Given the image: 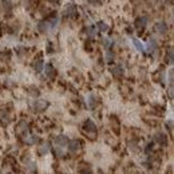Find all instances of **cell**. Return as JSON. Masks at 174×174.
Instances as JSON below:
<instances>
[{"instance_id":"cell-1","label":"cell","mask_w":174,"mask_h":174,"mask_svg":"<svg viewBox=\"0 0 174 174\" xmlns=\"http://www.w3.org/2000/svg\"><path fill=\"white\" fill-rule=\"evenodd\" d=\"M83 130L88 134V137H90V135H91V137H95L96 126H95V123H94V121H91V119H86L84 123H83Z\"/></svg>"},{"instance_id":"cell-2","label":"cell","mask_w":174,"mask_h":174,"mask_svg":"<svg viewBox=\"0 0 174 174\" xmlns=\"http://www.w3.org/2000/svg\"><path fill=\"white\" fill-rule=\"evenodd\" d=\"M63 15H64L66 17H71V19H74V17H76V15H78L76 7H75L74 4H67V5L64 7Z\"/></svg>"},{"instance_id":"cell-3","label":"cell","mask_w":174,"mask_h":174,"mask_svg":"<svg viewBox=\"0 0 174 174\" xmlns=\"http://www.w3.org/2000/svg\"><path fill=\"white\" fill-rule=\"evenodd\" d=\"M48 107V102L44 99H38L35 100L34 103H32V109L35 110V111H44V110Z\"/></svg>"},{"instance_id":"cell-4","label":"cell","mask_w":174,"mask_h":174,"mask_svg":"<svg viewBox=\"0 0 174 174\" xmlns=\"http://www.w3.org/2000/svg\"><path fill=\"white\" fill-rule=\"evenodd\" d=\"M82 147V142L78 141V139H72V141H68V151L70 153H76L79 151V149Z\"/></svg>"},{"instance_id":"cell-5","label":"cell","mask_w":174,"mask_h":174,"mask_svg":"<svg viewBox=\"0 0 174 174\" xmlns=\"http://www.w3.org/2000/svg\"><path fill=\"white\" fill-rule=\"evenodd\" d=\"M154 31H155L158 35H165L167 32V26H166L165 22H158L155 23L154 26Z\"/></svg>"},{"instance_id":"cell-6","label":"cell","mask_w":174,"mask_h":174,"mask_svg":"<svg viewBox=\"0 0 174 174\" xmlns=\"http://www.w3.org/2000/svg\"><path fill=\"white\" fill-rule=\"evenodd\" d=\"M146 24H147V17L146 16H141L138 17V19H135V23H134V26L137 30H143L145 27H146Z\"/></svg>"},{"instance_id":"cell-7","label":"cell","mask_w":174,"mask_h":174,"mask_svg":"<svg viewBox=\"0 0 174 174\" xmlns=\"http://www.w3.org/2000/svg\"><path fill=\"white\" fill-rule=\"evenodd\" d=\"M55 143L59 147H66L68 145V138L66 135H58L56 138H55Z\"/></svg>"},{"instance_id":"cell-8","label":"cell","mask_w":174,"mask_h":174,"mask_svg":"<svg viewBox=\"0 0 174 174\" xmlns=\"http://www.w3.org/2000/svg\"><path fill=\"white\" fill-rule=\"evenodd\" d=\"M27 131H28V125H27V122L22 121L19 125L16 126V133L19 135H26Z\"/></svg>"},{"instance_id":"cell-9","label":"cell","mask_w":174,"mask_h":174,"mask_svg":"<svg viewBox=\"0 0 174 174\" xmlns=\"http://www.w3.org/2000/svg\"><path fill=\"white\" fill-rule=\"evenodd\" d=\"M155 142L158 145H161V146H166L167 145V135L162 134V133H158V134H155Z\"/></svg>"},{"instance_id":"cell-10","label":"cell","mask_w":174,"mask_h":174,"mask_svg":"<svg viewBox=\"0 0 174 174\" xmlns=\"http://www.w3.org/2000/svg\"><path fill=\"white\" fill-rule=\"evenodd\" d=\"M44 72H46V76L50 79H52L54 76H55V68H54V66L52 64H46L44 66Z\"/></svg>"},{"instance_id":"cell-11","label":"cell","mask_w":174,"mask_h":174,"mask_svg":"<svg viewBox=\"0 0 174 174\" xmlns=\"http://www.w3.org/2000/svg\"><path fill=\"white\" fill-rule=\"evenodd\" d=\"M50 28H52L50 22H39L38 23V30H39L40 32H47Z\"/></svg>"},{"instance_id":"cell-12","label":"cell","mask_w":174,"mask_h":174,"mask_svg":"<svg viewBox=\"0 0 174 174\" xmlns=\"http://www.w3.org/2000/svg\"><path fill=\"white\" fill-rule=\"evenodd\" d=\"M111 74L114 76H117V78H121L122 75H123V68H122L121 66H114L113 68H111Z\"/></svg>"},{"instance_id":"cell-13","label":"cell","mask_w":174,"mask_h":174,"mask_svg":"<svg viewBox=\"0 0 174 174\" xmlns=\"http://www.w3.org/2000/svg\"><path fill=\"white\" fill-rule=\"evenodd\" d=\"M48 151H50V143H47V142L42 143L39 147H38V153H39V154H42V155L47 154Z\"/></svg>"},{"instance_id":"cell-14","label":"cell","mask_w":174,"mask_h":174,"mask_svg":"<svg viewBox=\"0 0 174 174\" xmlns=\"http://www.w3.org/2000/svg\"><path fill=\"white\" fill-rule=\"evenodd\" d=\"M146 50H147L149 52H154L157 50V42L153 38H150L147 42V47H146Z\"/></svg>"},{"instance_id":"cell-15","label":"cell","mask_w":174,"mask_h":174,"mask_svg":"<svg viewBox=\"0 0 174 174\" xmlns=\"http://www.w3.org/2000/svg\"><path fill=\"white\" fill-rule=\"evenodd\" d=\"M166 60L169 63H174V47H170L166 51Z\"/></svg>"},{"instance_id":"cell-16","label":"cell","mask_w":174,"mask_h":174,"mask_svg":"<svg viewBox=\"0 0 174 174\" xmlns=\"http://www.w3.org/2000/svg\"><path fill=\"white\" fill-rule=\"evenodd\" d=\"M34 68H35V71H36V72H42V71H43V60H42L40 58L35 60Z\"/></svg>"},{"instance_id":"cell-17","label":"cell","mask_w":174,"mask_h":174,"mask_svg":"<svg viewBox=\"0 0 174 174\" xmlns=\"http://www.w3.org/2000/svg\"><path fill=\"white\" fill-rule=\"evenodd\" d=\"M24 142L28 145H34V143H38V142H39V138L35 137V135H28L27 138H24Z\"/></svg>"},{"instance_id":"cell-18","label":"cell","mask_w":174,"mask_h":174,"mask_svg":"<svg viewBox=\"0 0 174 174\" xmlns=\"http://www.w3.org/2000/svg\"><path fill=\"white\" fill-rule=\"evenodd\" d=\"M133 44H134V47L137 48V50H138L139 52H143V51H145L143 44H142V43H141V42H139V39H137V38H134V39H133Z\"/></svg>"},{"instance_id":"cell-19","label":"cell","mask_w":174,"mask_h":174,"mask_svg":"<svg viewBox=\"0 0 174 174\" xmlns=\"http://www.w3.org/2000/svg\"><path fill=\"white\" fill-rule=\"evenodd\" d=\"M96 102H98V99H96V96L94 94H91L88 96V106H90V109H95Z\"/></svg>"},{"instance_id":"cell-20","label":"cell","mask_w":174,"mask_h":174,"mask_svg":"<svg viewBox=\"0 0 174 174\" xmlns=\"http://www.w3.org/2000/svg\"><path fill=\"white\" fill-rule=\"evenodd\" d=\"M86 32H87V35H88V38H90V39H92V38L96 35V30H95V27H94V26L87 27Z\"/></svg>"},{"instance_id":"cell-21","label":"cell","mask_w":174,"mask_h":174,"mask_svg":"<svg viewBox=\"0 0 174 174\" xmlns=\"http://www.w3.org/2000/svg\"><path fill=\"white\" fill-rule=\"evenodd\" d=\"M96 27H98V30H99L100 32H107V30H109V26L103 22H98L96 23Z\"/></svg>"},{"instance_id":"cell-22","label":"cell","mask_w":174,"mask_h":174,"mask_svg":"<svg viewBox=\"0 0 174 174\" xmlns=\"http://www.w3.org/2000/svg\"><path fill=\"white\" fill-rule=\"evenodd\" d=\"M0 122L3 123V125H7L9 122V117L7 113H0Z\"/></svg>"},{"instance_id":"cell-23","label":"cell","mask_w":174,"mask_h":174,"mask_svg":"<svg viewBox=\"0 0 174 174\" xmlns=\"http://www.w3.org/2000/svg\"><path fill=\"white\" fill-rule=\"evenodd\" d=\"M3 7H4V9L5 11H8V12L12 9V4L9 3L8 0H3Z\"/></svg>"},{"instance_id":"cell-24","label":"cell","mask_w":174,"mask_h":174,"mask_svg":"<svg viewBox=\"0 0 174 174\" xmlns=\"http://www.w3.org/2000/svg\"><path fill=\"white\" fill-rule=\"evenodd\" d=\"M169 82H170V86H174V70H170L169 71Z\"/></svg>"},{"instance_id":"cell-25","label":"cell","mask_w":174,"mask_h":174,"mask_svg":"<svg viewBox=\"0 0 174 174\" xmlns=\"http://www.w3.org/2000/svg\"><path fill=\"white\" fill-rule=\"evenodd\" d=\"M27 167H28V170L30 171H35V167H36V165H35V162H32V161H30L28 163H27Z\"/></svg>"},{"instance_id":"cell-26","label":"cell","mask_w":174,"mask_h":174,"mask_svg":"<svg viewBox=\"0 0 174 174\" xmlns=\"http://www.w3.org/2000/svg\"><path fill=\"white\" fill-rule=\"evenodd\" d=\"M114 59V54L111 51H107V54H106V60L107 62H113Z\"/></svg>"},{"instance_id":"cell-27","label":"cell","mask_w":174,"mask_h":174,"mask_svg":"<svg viewBox=\"0 0 174 174\" xmlns=\"http://www.w3.org/2000/svg\"><path fill=\"white\" fill-rule=\"evenodd\" d=\"M166 129H167V130H173V129H174V122L173 121H167V122H166Z\"/></svg>"},{"instance_id":"cell-28","label":"cell","mask_w":174,"mask_h":174,"mask_svg":"<svg viewBox=\"0 0 174 174\" xmlns=\"http://www.w3.org/2000/svg\"><path fill=\"white\" fill-rule=\"evenodd\" d=\"M88 3L92 5H99L102 3V0H88Z\"/></svg>"},{"instance_id":"cell-29","label":"cell","mask_w":174,"mask_h":174,"mask_svg":"<svg viewBox=\"0 0 174 174\" xmlns=\"http://www.w3.org/2000/svg\"><path fill=\"white\" fill-rule=\"evenodd\" d=\"M169 95L171 96V98H174V86L169 87Z\"/></svg>"},{"instance_id":"cell-30","label":"cell","mask_w":174,"mask_h":174,"mask_svg":"<svg viewBox=\"0 0 174 174\" xmlns=\"http://www.w3.org/2000/svg\"><path fill=\"white\" fill-rule=\"evenodd\" d=\"M103 44H104V47H106V48H109V46H110V40H109V39H104V40H103Z\"/></svg>"},{"instance_id":"cell-31","label":"cell","mask_w":174,"mask_h":174,"mask_svg":"<svg viewBox=\"0 0 174 174\" xmlns=\"http://www.w3.org/2000/svg\"><path fill=\"white\" fill-rule=\"evenodd\" d=\"M165 1H166V3H173L174 0H165Z\"/></svg>"},{"instance_id":"cell-32","label":"cell","mask_w":174,"mask_h":174,"mask_svg":"<svg viewBox=\"0 0 174 174\" xmlns=\"http://www.w3.org/2000/svg\"><path fill=\"white\" fill-rule=\"evenodd\" d=\"M48 1H51V3H58V0H48Z\"/></svg>"},{"instance_id":"cell-33","label":"cell","mask_w":174,"mask_h":174,"mask_svg":"<svg viewBox=\"0 0 174 174\" xmlns=\"http://www.w3.org/2000/svg\"><path fill=\"white\" fill-rule=\"evenodd\" d=\"M0 34H1V31H0Z\"/></svg>"}]
</instances>
